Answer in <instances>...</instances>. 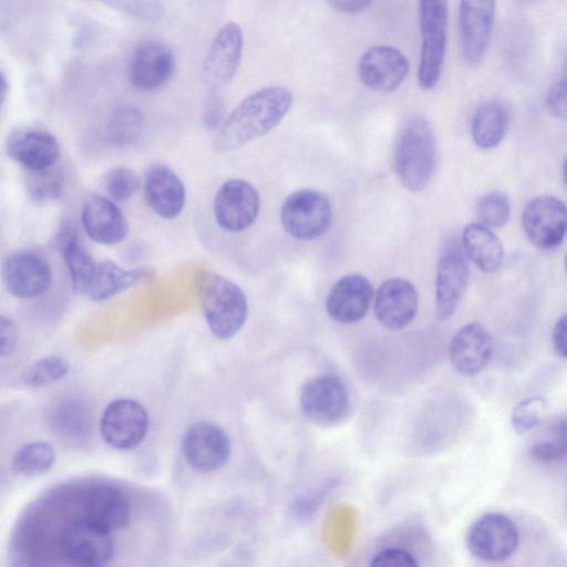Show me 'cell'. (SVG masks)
<instances>
[{
    "mask_svg": "<svg viewBox=\"0 0 567 567\" xmlns=\"http://www.w3.org/2000/svg\"><path fill=\"white\" fill-rule=\"evenodd\" d=\"M292 100V93L279 85L266 86L249 94L217 130L214 150L217 153H229L264 136L282 121Z\"/></svg>",
    "mask_w": 567,
    "mask_h": 567,
    "instance_id": "6da1fadb",
    "label": "cell"
},
{
    "mask_svg": "<svg viewBox=\"0 0 567 567\" xmlns=\"http://www.w3.org/2000/svg\"><path fill=\"white\" fill-rule=\"evenodd\" d=\"M394 172L410 192H422L436 167V141L429 121L421 115L408 118L401 127L393 151Z\"/></svg>",
    "mask_w": 567,
    "mask_h": 567,
    "instance_id": "7a4b0ae2",
    "label": "cell"
},
{
    "mask_svg": "<svg viewBox=\"0 0 567 567\" xmlns=\"http://www.w3.org/2000/svg\"><path fill=\"white\" fill-rule=\"evenodd\" d=\"M197 287L212 333L221 340L234 337L245 324L248 315L244 291L231 280L209 271L200 274Z\"/></svg>",
    "mask_w": 567,
    "mask_h": 567,
    "instance_id": "3957f363",
    "label": "cell"
},
{
    "mask_svg": "<svg viewBox=\"0 0 567 567\" xmlns=\"http://www.w3.org/2000/svg\"><path fill=\"white\" fill-rule=\"evenodd\" d=\"M447 20V0H419L421 49L417 83L422 90H431L440 81L446 52Z\"/></svg>",
    "mask_w": 567,
    "mask_h": 567,
    "instance_id": "277c9868",
    "label": "cell"
},
{
    "mask_svg": "<svg viewBox=\"0 0 567 567\" xmlns=\"http://www.w3.org/2000/svg\"><path fill=\"white\" fill-rule=\"evenodd\" d=\"M280 220L285 230L300 240L316 239L329 229L332 208L329 199L315 189H299L284 202Z\"/></svg>",
    "mask_w": 567,
    "mask_h": 567,
    "instance_id": "5b68a950",
    "label": "cell"
},
{
    "mask_svg": "<svg viewBox=\"0 0 567 567\" xmlns=\"http://www.w3.org/2000/svg\"><path fill=\"white\" fill-rule=\"evenodd\" d=\"M519 534L515 523L502 513H488L476 519L468 529L470 551L483 560L498 563L517 549Z\"/></svg>",
    "mask_w": 567,
    "mask_h": 567,
    "instance_id": "8992f818",
    "label": "cell"
},
{
    "mask_svg": "<svg viewBox=\"0 0 567 567\" xmlns=\"http://www.w3.org/2000/svg\"><path fill=\"white\" fill-rule=\"evenodd\" d=\"M300 409L306 417L319 424H332L347 416L350 396L342 380L321 374L308 380L299 395Z\"/></svg>",
    "mask_w": 567,
    "mask_h": 567,
    "instance_id": "52a82bcc",
    "label": "cell"
},
{
    "mask_svg": "<svg viewBox=\"0 0 567 567\" xmlns=\"http://www.w3.org/2000/svg\"><path fill=\"white\" fill-rule=\"evenodd\" d=\"M468 280L466 255L462 244L449 240L437 261L435 277V315L441 321L450 319L457 309Z\"/></svg>",
    "mask_w": 567,
    "mask_h": 567,
    "instance_id": "ba28073f",
    "label": "cell"
},
{
    "mask_svg": "<svg viewBox=\"0 0 567 567\" xmlns=\"http://www.w3.org/2000/svg\"><path fill=\"white\" fill-rule=\"evenodd\" d=\"M528 240L540 249L559 246L567 234V205L553 195L530 199L522 215Z\"/></svg>",
    "mask_w": 567,
    "mask_h": 567,
    "instance_id": "9c48e42d",
    "label": "cell"
},
{
    "mask_svg": "<svg viewBox=\"0 0 567 567\" xmlns=\"http://www.w3.org/2000/svg\"><path fill=\"white\" fill-rule=\"evenodd\" d=\"M112 532L86 518L70 525L63 536V551L70 564L101 567L114 556Z\"/></svg>",
    "mask_w": 567,
    "mask_h": 567,
    "instance_id": "30bf717a",
    "label": "cell"
},
{
    "mask_svg": "<svg viewBox=\"0 0 567 567\" xmlns=\"http://www.w3.org/2000/svg\"><path fill=\"white\" fill-rule=\"evenodd\" d=\"M260 197L247 181L233 178L225 182L214 199V216L220 228L239 233L250 227L259 213Z\"/></svg>",
    "mask_w": 567,
    "mask_h": 567,
    "instance_id": "8fae6325",
    "label": "cell"
},
{
    "mask_svg": "<svg viewBox=\"0 0 567 567\" xmlns=\"http://www.w3.org/2000/svg\"><path fill=\"white\" fill-rule=\"evenodd\" d=\"M182 447L186 462L200 473L220 470L227 463L231 451L226 431L209 421L190 426L184 435Z\"/></svg>",
    "mask_w": 567,
    "mask_h": 567,
    "instance_id": "7c38bea8",
    "label": "cell"
},
{
    "mask_svg": "<svg viewBox=\"0 0 567 567\" xmlns=\"http://www.w3.org/2000/svg\"><path fill=\"white\" fill-rule=\"evenodd\" d=\"M100 430L109 445L117 450H130L137 446L146 436L148 415L138 402L117 399L105 408Z\"/></svg>",
    "mask_w": 567,
    "mask_h": 567,
    "instance_id": "4fadbf2b",
    "label": "cell"
},
{
    "mask_svg": "<svg viewBox=\"0 0 567 567\" xmlns=\"http://www.w3.org/2000/svg\"><path fill=\"white\" fill-rule=\"evenodd\" d=\"M494 18L495 0H460V48L465 64L475 65L484 58Z\"/></svg>",
    "mask_w": 567,
    "mask_h": 567,
    "instance_id": "5bb4252c",
    "label": "cell"
},
{
    "mask_svg": "<svg viewBox=\"0 0 567 567\" xmlns=\"http://www.w3.org/2000/svg\"><path fill=\"white\" fill-rule=\"evenodd\" d=\"M2 279L9 293L29 299L44 293L52 284V270L48 261L31 250L10 254L2 265Z\"/></svg>",
    "mask_w": 567,
    "mask_h": 567,
    "instance_id": "9a60e30c",
    "label": "cell"
},
{
    "mask_svg": "<svg viewBox=\"0 0 567 567\" xmlns=\"http://www.w3.org/2000/svg\"><path fill=\"white\" fill-rule=\"evenodd\" d=\"M409 60L391 45L368 49L358 62V76L368 89L388 93L396 90L409 73Z\"/></svg>",
    "mask_w": 567,
    "mask_h": 567,
    "instance_id": "2e32d148",
    "label": "cell"
},
{
    "mask_svg": "<svg viewBox=\"0 0 567 567\" xmlns=\"http://www.w3.org/2000/svg\"><path fill=\"white\" fill-rule=\"evenodd\" d=\"M244 48L241 27L226 23L215 35L203 64V78L213 87L228 84L237 72Z\"/></svg>",
    "mask_w": 567,
    "mask_h": 567,
    "instance_id": "e0dca14e",
    "label": "cell"
},
{
    "mask_svg": "<svg viewBox=\"0 0 567 567\" xmlns=\"http://www.w3.org/2000/svg\"><path fill=\"white\" fill-rule=\"evenodd\" d=\"M175 58L172 50L158 41L142 42L133 52L128 78L134 87L143 92L162 89L172 78Z\"/></svg>",
    "mask_w": 567,
    "mask_h": 567,
    "instance_id": "ac0fdd59",
    "label": "cell"
},
{
    "mask_svg": "<svg viewBox=\"0 0 567 567\" xmlns=\"http://www.w3.org/2000/svg\"><path fill=\"white\" fill-rule=\"evenodd\" d=\"M419 297L415 287L404 278H390L379 287L374 313L378 321L389 330H402L415 318Z\"/></svg>",
    "mask_w": 567,
    "mask_h": 567,
    "instance_id": "d6986e66",
    "label": "cell"
},
{
    "mask_svg": "<svg viewBox=\"0 0 567 567\" xmlns=\"http://www.w3.org/2000/svg\"><path fill=\"white\" fill-rule=\"evenodd\" d=\"M7 155L27 171H41L56 165L60 145L49 132L40 128H19L6 142Z\"/></svg>",
    "mask_w": 567,
    "mask_h": 567,
    "instance_id": "ffe728a7",
    "label": "cell"
},
{
    "mask_svg": "<svg viewBox=\"0 0 567 567\" xmlns=\"http://www.w3.org/2000/svg\"><path fill=\"white\" fill-rule=\"evenodd\" d=\"M372 298L373 287L368 278L349 274L331 287L326 299V310L337 322L353 323L365 316Z\"/></svg>",
    "mask_w": 567,
    "mask_h": 567,
    "instance_id": "44dd1931",
    "label": "cell"
},
{
    "mask_svg": "<svg viewBox=\"0 0 567 567\" xmlns=\"http://www.w3.org/2000/svg\"><path fill=\"white\" fill-rule=\"evenodd\" d=\"M493 338L480 323L464 324L454 334L449 349L453 368L465 375L481 372L493 354Z\"/></svg>",
    "mask_w": 567,
    "mask_h": 567,
    "instance_id": "7402d4cb",
    "label": "cell"
},
{
    "mask_svg": "<svg viewBox=\"0 0 567 567\" xmlns=\"http://www.w3.org/2000/svg\"><path fill=\"white\" fill-rule=\"evenodd\" d=\"M81 221L86 235L103 245L117 244L128 233V224L121 209L114 202L97 194L85 200Z\"/></svg>",
    "mask_w": 567,
    "mask_h": 567,
    "instance_id": "603a6c76",
    "label": "cell"
},
{
    "mask_svg": "<svg viewBox=\"0 0 567 567\" xmlns=\"http://www.w3.org/2000/svg\"><path fill=\"white\" fill-rule=\"evenodd\" d=\"M145 198L151 209L164 219L177 217L185 205L186 193L181 178L167 166L154 164L144 179Z\"/></svg>",
    "mask_w": 567,
    "mask_h": 567,
    "instance_id": "cb8c5ba5",
    "label": "cell"
},
{
    "mask_svg": "<svg viewBox=\"0 0 567 567\" xmlns=\"http://www.w3.org/2000/svg\"><path fill=\"white\" fill-rule=\"evenodd\" d=\"M84 518L113 532L130 522L131 509L125 494L112 485L92 487L84 499Z\"/></svg>",
    "mask_w": 567,
    "mask_h": 567,
    "instance_id": "d4e9b609",
    "label": "cell"
},
{
    "mask_svg": "<svg viewBox=\"0 0 567 567\" xmlns=\"http://www.w3.org/2000/svg\"><path fill=\"white\" fill-rule=\"evenodd\" d=\"M55 243L65 260L74 292L86 296L97 262L81 241L73 224L68 223L61 227Z\"/></svg>",
    "mask_w": 567,
    "mask_h": 567,
    "instance_id": "484cf974",
    "label": "cell"
},
{
    "mask_svg": "<svg viewBox=\"0 0 567 567\" xmlns=\"http://www.w3.org/2000/svg\"><path fill=\"white\" fill-rule=\"evenodd\" d=\"M462 246L468 259L483 272L492 274L499 269L504 260V248L492 228L471 223L462 233Z\"/></svg>",
    "mask_w": 567,
    "mask_h": 567,
    "instance_id": "4316f807",
    "label": "cell"
},
{
    "mask_svg": "<svg viewBox=\"0 0 567 567\" xmlns=\"http://www.w3.org/2000/svg\"><path fill=\"white\" fill-rule=\"evenodd\" d=\"M150 276L145 268L124 269L112 260H102L96 265L86 296L93 301H104Z\"/></svg>",
    "mask_w": 567,
    "mask_h": 567,
    "instance_id": "83f0119b",
    "label": "cell"
},
{
    "mask_svg": "<svg viewBox=\"0 0 567 567\" xmlns=\"http://www.w3.org/2000/svg\"><path fill=\"white\" fill-rule=\"evenodd\" d=\"M508 121V111L502 102H484L476 109L472 118L473 141L484 150L496 147L505 137Z\"/></svg>",
    "mask_w": 567,
    "mask_h": 567,
    "instance_id": "f1b7e54d",
    "label": "cell"
},
{
    "mask_svg": "<svg viewBox=\"0 0 567 567\" xmlns=\"http://www.w3.org/2000/svg\"><path fill=\"white\" fill-rule=\"evenodd\" d=\"M144 127V115L135 106H120L111 114L106 133L110 142L117 147L135 144Z\"/></svg>",
    "mask_w": 567,
    "mask_h": 567,
    "instance_id": "f546056e",
    "label": "cell"
},
{
    "mask_svg": "<svg viewBox=\"0 0 567 567\" xmlns=\"http://www.w3.org/2000/svg\"><path fill=\"white\" fill-rule=\"evenodd\" d=\"M55 462L53 447L43 441L21 446L12 460V471L21 476H37L49 471Z\"/></svg>",
    "mask_w": 567,
    "mask_h": 567,
    "instance_id": "4dcf8cb0",
    "label": "cell"
},
{
    "mask_svg": "<svg viewBox=\"0 0 567 567\" xmlns=\"http://www.w3.org/2000/svg\"><path fill=\"white\" fill-rule=\"evenodd\" d=\"M25 188L35 203H48L59 198L64 189V175L56 165L41 171H28Z\"/></svg>",
    "mask_w": 567,
    "mask_h": 567,
    "instance_id": "1f68e13d",
    "label": "cell"
},
{
    "mask_svg": "<svg viewBox=\"0 0 567 567\" xmlns=\"http://www.w3.org/2000/svg\"><path fill=\"white\" fill-rule=\"evenodd\" d=\"M532 456L540 463H554L567 455V421L558 420L533 445Z\"/></svg>",
    "mask_w": 567,
    "mask_h": 567,
    "instance_id": "d6a6232c",
    "label": "cell"
},
{
    "mask_svg": "<svg viewBox=\"0 0 567 567\" xmlns=\"http://www.w3.org/2000/svg\"><path fill=\"white\" fill-rule=\"evenodd\" d=\"M478 223L489 227L504 226L511 216V203L508 197L498 190L483 195L476 204Z\"/></svg>",
    "mask_w": 567,
    "mask_h": 567,
    "instance_id": "836d02e7",
    "label": "cell"
},
{
    "mask_svg": "<svg viewBox=\"0 0 567 567\" xmlns=\"http://www.w3.org/2000/svg\"><path fill=\"white\" fill-rule=\"evenodd\" d=\"M69 371V362L58 355L45 357L33 363L23 375V382L40 388L62 379Z\"/></svg>",
    "mask_w": 567,
    "mask_h": 567,
    "instance_id": "e575fe53",
    "label": "cell"
},
{
    "mask_svg": "<svg viewBox=\"0 0 567 567\" xmlns=\"http://www.w3.org/2000/svg\"><path fill=\"white\" fill-rule=\"evenodd\" d=\"M104 188L107 194L117 202L131 198L138 188L136 174L125 166H116L104 176Z\"/></svg>",
    "mask_w": 567,
    "mask_h": 567,
    "instance_id": "d590c367",
    "label": "cell"
},
{
    "mask_svg": "<svg viewBox=\"0 0 567 567\" xmlns=\"http://www.w3.org/2000/svg\"><path fill=\"white\" fill-rule=\"evenodd\" d=\"M545 412V399L542 396L527 398L514 408L512 425L517 433H525L540 423Z\"/></svg>",
    "mask_w": 567,
    "mask_h": 567,
    "instance_id": "8d00e7d4",
    "label": "cell"
},
{
    "mask_svg": "<svg viewBox=\"0 0 567 567\" xmlns=\"http://www.w3.org/2000/svg\"><path fill=\"white\" fill-rule=\"evenodd\" d=\"M109 6L143 21H157L163 16L158 0H103Z\"/></svg>",
    "mask_w": 567,
    "mask_h": 567,
    "instance_id": "74e56055",
    "label": "cell"
},
{
    "mask_svg": "<svg viewBox=\"0 0 567 567\" xmlns=\"http://www.w3.org/2000/svg\"><path fill=\"white\" fill-rule=\"evenodd\" d=\"M372 567H416L415 557L405 549L389 547L378 551L371 560Z\"/></svg>",
    "mask_w": 567,
    "mask_h": 567,
    "instance_id": "f35d334b",
    "label": "cell"
},
{
    "mask_svg": "<svg viewBox=\"0 0 567 567\" xmlns=\"http://www.w3.org/2000/svg\"><path fill=\"white\" fill-rule=\"evenodd\" d=\"M545 104L551 116L567 120V80L561 78L549 86Z\"/></svg>",
    "mask_w": 567,
    "mask_h": 567,
    "instance_id": "ab89813d",
    "label": "cell"
},
{
    "mask_svg": "<svg viewBox=\"0 0 567 567\" xmlns=\"http://www.w3.org/2000/svg\"><path fill=\"white\" fill-rule=\"evenodd\" d=\"M19 338V330L14 321L6 316H1L0 321V346L1 357L11 354Z\"/></svg>",
    "mask_w": 567,
    "mask_h": 567,
    "instance_id": "60d3db41",
    "label": "cell"
},
{
    "mask_svg": "<svg viewBox=\"0 0 567 567\" xmlns=\"http://www.w3.org/2000/svg\"><path fill=\"white\" fill-rule=\"evenodd\" d=\"M553 346L560 358L567 359V313L561 316L554 327Z\"/></svg>",
    "mask_w": 567,
    "mask_h": 567,
    "instance_id": "b9f144b4",
    "label": "cell"
},
{
    "mask_svg": "<svg viewBox=\"0 0 567 567\" xmlns=\"http://www.w3.org/2000/svg\"><path fill=\"white\" fill-rule=\"evenodd\" d=\"M329 4L343 13L354 14L364 11L373 0H327Z\"/></svg>",
    "mask_w": 567,
    "mask_h": 567,
    "instance_id": "7bdbcfd3",
    "label": "cell"
},
{
    "mask_svg": "<svg viewBox=\"0 0 567 567\" xmlns=\"http://www.w3.org/2000/svg\"><path fill=\"white\" fill-rule=\"evenodd\" d=\"M204 122L209 130H218L223 124V105L218 100H213L208 104L205 111Z\"/></svg>",
    "mask_w": 567,
    "mask_h": 567,
    "instance_id": "ee69618b",
    "label": "cell"
},
{
    "mask_svg": "<svg viewBox=\"0 0 567 567\" xmlns=\"http://www.w3.org/2000/svg\"><path fill=\"white\" fill-rule=\"evenodd\" d=\"M1 103L3 104L4 103V100H6V96H7V92H8V83H7V79H6V75L4 73L2 72L1 73Z\"/></svg>",
    "mask_w": 567,
    "mask_h": 567,
    "instance_id": "f6af8a7d",
    "label": "cell"
},
{
    "mask_svg": "<svg viewBox=\"0 0 567 567\" xmlns=\"http://www.w3.org/2000/svg\"><path fill=\"white\" fill-rule=\"evenodd\" d=\"M563 79L567 80V54H566L565 60L563 62Z\"/></svg>",
    "mask_w": 567,
    "mask_h": 567,
    "instance_id": "bcb514c9",
    "label": "cell"
},
{
    "mask_svg": "<svg viewBox=\"0 0 567 567\" xmlns=\"http://www.w3.org/2000/svg\"><path fill=\"white\" fill-rule=\"evenodd\" d=\"M563 175H564V181H565V184L567 186V157L564 162V165H563Z\"/></svg>",
    "mask_w": 567,
    "mask_h": 567,
    "instance_id": "7dc6e473",
    "label": "cell"
},
{
    "mask_svg": "<svg viewBox=\"0 0 567 567\" xmlns=\"http://www.w3.org/2000/svg\"><path fill=\"white\" fill-rule=\"evenodd\" d=\"M565 269H566V272H567V256H566V259H565Z\"/></svg>",
    "mask_w": 567,
    "mask_h": 567,
    "instance_id": "c3c4849f",
    "label": "cell"
}]
</instances>
